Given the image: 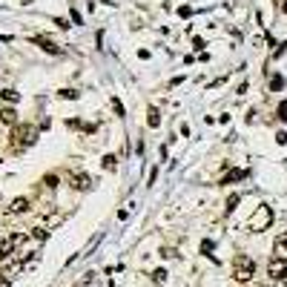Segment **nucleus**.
Wrapping results in <instances>:
<instances>
[{"mask_svg":"<svg viewBox=\"0 0 287 287\" xmlns=\"http://www.w3.org/2000/svg\"><path fill=\"white\" fill-rule=\"evenodd\" d=\"M244 175H247V172H244V169H236V172H230V175H227V178H224L221 184H233V181H241V178H244Z\"/></svg>","mask_w":287,"mask_h":287,"instance_id":"obj_10","label":"nucleus"},{"mask_svg":"<svg viewBox=\"0 0 287 287\" xmlns=\"http://www.w3.org/2000/svg\"><path fill=\"white\" fill-rule=\"evenodd\" d=\"M279 118H285V121H287V101L279 103Z\"/></svg>","mask_w":287,"mask_h":287,"instance_id":"obj_16","label":"nucleus"},{"mask_svg":"<svg viewBox=\"0 0 287 287\" xmlns=\"http://www.w3.org/2000/svg\"><path fill=\"white\" fill-rule=\"evenodd\" d=\"M152 282H155V285L167 282V270H155V273H152Z\"/></svg>","mask_w":287,"mask_h":287,"instance_id":"obj_13","label":"nucleus"},{"mask_svg":"<svg viewBox=\"0 0 287 287\" xmlns=\"http://www.w3.org/2000/svg\"><path fill=\"white\" fill-rule=\"evenodd\" d=\"M23 210H29V198H15L9 207V213H23Z\"/></svg>","mask_w":287,"mask_h":287,"instance_id":"obj_7","label":"nucleus"},{"mask_svg":"<svg viewBox=\"0 0 287 287\" xmlns=\"http://www.w3.org/2000/svg\"><path fill=\"white\" fill-rule=\"evenodd\" d=\"M3 101L15 103V101H17V92H15V89H3Z\"/></svg>","mask_w":287,"mask_h":287,"instance_id":"obj_11","label":"nucleus"},{"mask_svg":"<svg viewBox=\"0 0 287 287\" xmlns=\"http://www.w3.org/2000/svg\"><path fill=\"white\" fill-rule=\"evenodd\" d=\"M210 250H213V244H210V238H204V241H201V253H204V255H213Z\"/></svg>","mask_w":287,"mask_h":287,"instance_id":"obj_15","label":"nucleus"},{"mask_svg":"<svg viewBox=\"0 0 287 287\" xmlns=\"http://www.w3.org/2000/svg\"><path fill=\"white\" fill-rule=\"evenodd\" d=\"M267 270H270V276H273V279H279V282H287V261H285V258H273Z\"/></svg>","mask_w":287,"mask_h":287,"instance_id":"obj_3","label":"nucleus"},{"mask_svg":"<svg viewBox=\"0 0 287 287\" xmlns=\"http://www.w3.org/2000/svg\"><path fill=\"white\" fill-rule=\"evenodd\" d=\"M43 184H46V187H55V184H58V178H55V175H46V178H43Z\"/></svg>","mask_w":287,"mask_h":287,"instance_id":"obj_18","label":"nucleus"},{"mask_svg":"<svg viewBox=\"0 0 287 287\" xmlns=\"http://www.w3.org/2000/svg\"><path fill=\"white\" fill-rule=\"evenodd\" d=\"M270 221H273V213H270V207H258L253 213V219H250V224H247V230H253V233H261V230H267L270 227Z\"/></svg>","mask_w":287,"mask_h":287,"instance_id":"obj_2","label":"nucleus"},{"mask_svg":"<svg viewBox=\"0 0 287 287\" xmlns=\"http://www.w3.org/2000/svg\"><path fill=\"white\" fill-rule=\"evenodd\" d=\"M61 98H78V92L75 89H61Z\"/></svg>","mask_w":287,"mask_h":287,"instance_id":"obj_19","label":"nucleus"},{"mask_svg":"<svg viewBox=\"0 0 287 287\" xmlns=\"http://www.w3.org/2000/svg\"><path fill=\"white\" fill-rule=\"evenodd\" d=\"M72 187H78V190H89V187H92V178H89V175H72Z\"/></svg>","mask_w":287,"mask_h":287,"instance_id":"obj_5","label":"nucleus"},{"mask_svg":"<svg viewBox=\"0 0 287 287\" xmlns=\"http://www.w3.org/2000/svg\"><path fill=\"white\" fill-rule=\"evenodd\" d=\"M112 106H115V112H118V115H124V103H121V101H112Z\"/></svg>","mask_w":287,"mask_h":287,"instance_id":"obj_20","label":"nucleus"},{"mask_svg":"<svg viewBox=\"0 0 287 287\" xmlns=\"http://www.w3.org/2000/svg\"><path fill=\"white\" fill-rule=\"evenodd\" d=\"M236 207H238V195H230V198H227V213H233Z\"/></svg>","mask_w":287,"mask_h":287,"instance_id":"obj_14","label":"nucleus"},{"mask_svg":"<svg viewBox=\"0 0 287 287\" xmlns=\"http://www.w3.org/2000/svg\"><path fill=\"white\" fill-rule=\"evenodd\" d=\"M34 43H40V49H46V52H61V46L49 37H34Z\"/></svg>","mask_w":287,"mask_h":287,"instance_id":"obj_6","label":"nucleus"},{"mask_svg":"<svg viewBox=\"0 0 287 287\" xmlns=\"http://www.w3.org/2000/svg\"><path fill=\"white\" fill-rule=\"evenodd\" d=\"M0 121H3V124H15V121H17V115H15V109H9V106H6V109L0 112Z\"/></svg>","mask_w":287,"mask_h":287,"instance_id":"obj_9","label":"nucleus"},{"mask_svg":"<svg viewBox=\"0 0 287 287\" xmlns=\"http://www.w3.org/2000/svg\"><path fill=\"white\" fill-rule=\"evenodd\" d=\"M273 253H276V258H285L287 261V230L273 241Z\"/></svg>","mask_w":287,"mask_h":287,"instance_id":"obj_4","label":"nucleus"},{"mask_svg":"<svg viewBox=\"0 0 287 287\" xmlns=\"http://www.w3.org/2000/svg\"><path fill=\"white\" fill-rule=\"evenodd\" d=\"M115 164H118L115 155H106V158H103V169H115Z\"/></svg>","mask_w":287,"mask_h":287,"instance_id":"obj_12","label":"nucleus"},{"mask_svg":"<svg viewBox=\"0 0 287 287\" xmlns=\"http://www.w3.org/2000/svg\"><path fill=\"white\" fill-rule=\"evenodd\" d=\"M147 124L155 129V127H161V112L155 109V106H150V112H147Z\"/></svg>","mask_w":287,"mask_h":287,"instance_id":"obj_8","label":"nucleus"},{"mask_svg":"<svg viewBox=\"0 0 287 287\" xmlns=\"http://www.w3.org/2000/svg\"><path fill=\"white\" fill-rule=\"evenodd\" d=\"M270 86H273V89H282V86H285V78H273V84H270Z\"/></svg>","mask_w":287,"mask_h":287,"instance_id":"obj_17","label":"nucleus"},{"mask_svg":"<svg viewBox=\"0 0 287 287\" xmlns=\"http://www.w3.org/2000/svg\"><path fill=\"white\" fill-rule=\"evenodd\" d=\"M279 9H282V12L287 15V0H279Z\"/></svg>","mask_w":287,"mask_h":287,"instance_id":"obj_21","label":"nucleus"},{"mask_svg":"<svg viewBox=\"0 0 287 287\" xmlns=\"http://www.w3.org/2000/svg\"><path fill=\"white\" fill-rule=\"evenodd\" d=\"M255 276V261L250 255H236L233 258V279L236 282H250Z\"/></svg>","mask_w":287,"mask_h":287,"instance_id":"obj_1","label":"nucleus"}]
</instances>
